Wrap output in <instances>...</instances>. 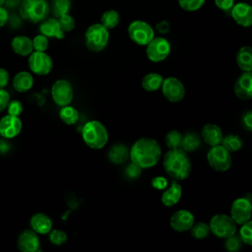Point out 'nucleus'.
I'll return each mask as SVG.
<instances>
[{"mask_svg": "<svg viewBox=\"0 0 252 252\" xmlns=\"http://www.w3.org/2000/svg\"><path fill=\"white\" fill-rule=\"evenodd\" d=\"M163 78L158 73H149L142 79V87L147 92H156L160 89Z\"/></svg>", "mask_w": 252, "mask_h": 252, "instance_id": "bb28decb", "label": "nucleus"}, {"mask_svg": "<svg viewBox=\"0 0 252 252\" xmlns=\"http://www.w3.org/2000/svg\"><path fill=\"white\" fill-rule=\"evenodd\" d=\"M207 159L210 166L217 171H226L232 161L230 153L220 144L213 146L209 150Z\"/></svg>", "mask_w": 252, "mask_h": 252, "instance_id": "0eeeda50", "label": "nucleus"}, {"mask_svg": "<svg viewBox=\"0 0 252 252\" xmlns=\"http://www.w3.org/2000/svg\"><path fill=\"white\" fill-rule=\"evenodd\" d=\"M229 153H233V152H237L239 151L242 146H243V142L241 140V138L237 135L234 134H229L225 137H222L221 143H220Z\"/></svg>", "mask_w": 252, "mask_h": 252, "instance_id": "c756f323", "label": "nucleus"}, {"mask_svg": "<svg viewBox=\"0 0 252 252\" xmlns=\"http://www.w3.org/2000/svg\"><path fill=\"white\" fill-rule=\"evenodd\" d=\"M9 101H10L9 93L4 88H0V112L6 109Z\"/></svg>", "mask_w": 252, "mask_h": 252, "instance_id": "c03bdc74", "label": "nucleus"}, {"mask_svg": "<svg viewBox=\"0 0 252 252\" xmlns=\"http://www.w3.org/2000/svg\"><path fill=\"white\" fill-rule=\"evenodd\" d=\"M9 20V15L6 9H4L2 6H0V28L3 27Z\"/></svg>", "mask_w": 252, "mask_h": 252, "instance_id": "8fccbe9b", "label": "nucleus"}, {"mask_svg": "<svg viewBox=\"0 0 252 252\" xmlns=\"http://www.w3.org/2000/svg\"><path fill=\"white\" fill-rule=\"evenodd\" d=\"M128 34L132 41L139 45H147L155 36L153 28L146 22L137 20L128 27Z\"/></svg>", "mask_w": 252, "mask_h": 252, "instance_id": "6e6552de", "label": "nucleus"}, {"mask_svg": "<svg viewBox=\"0 0 252 252\" xmlns=\"http://www.w3.org/2000/svg\"><path fill=\"white\" fill-rule=\"evenodd\" d=\"M201 137L208 145L213 147L221 143L222 131L218 125L208 123L203 126L201 131Z\"/></svg>", "mask_w": 252, "mask_h": 252, "instance_id": "412c9836", "label": "nucleus"}, {"mask_svg": "<svg viewBox=\"0 0 252 252\" xmlns=\"http://www.w3.org/2000/svg\"><path fill=\"white\" fill-rule=\"evenodd\" d=\"M33 86V77L30 72L21 71L13 78V88L19 93H26Z\"/></svg>", "mask_w": 252, "mask_h": 252, "instance_id": "b1692460", "label": "nucleus"}, {"mask_svg": "<svg viewBox=\"0 0 252 252\" xmlns=\"http://www.w3.org/2000/svg\"><path fill=\"white\" fill-rule=\"evenodd\" d=\"M161 157L159 144L152 138H140L132 146L129 152L131 161L142 169L155 166Z\"/></svg>", "mask_w": 252, "mask_h": 252, "instance_id": "f257e3e1", "label": "nucleus"}, {"mask_svg": "<svg viewBox=\"0 0 252 252\" xmlns=\"http://www.w3.org/2000/svg\"><path fill=\"white\" fill-rule=\"evenodd\" d=\"M10 75L5 68H0V88H5L9 83Z\"/></svg>", "mask_w": 252, "mask_h": 252, "instance_id": "49530a36", "label": "nucleus"}, {"mask_svg": "<svg viewBox=\"0 0 252 252\" xmlns=\"http://www.w3.org/2000/svg\"><path fill=\"white\" fill-rule=\"evenodd\" d=\"M39 32L46 37H55L58 39L64 37V32L61 30L58 20L54 18L43 20L39 26Z\"/></svg>", "mask_w": 252, "mask_h": 252, "instance_id": "4be33fe9", "label": "nucleus"}, {"mask_svg": "<svg viewBox=\"0 0 252 252\" xmlns=\"http://www.w3.org/2000/svg\"><path fill=\"white\" fill-rule=\"evenodd\" d=\"M194 220L195 218L190 211L178 210L170 217L169 224L173 230L183 232L189 230L192 227Z\"/></svg>", "mask_w": 252, "mask_h": 252, "instance_id": "2eb2a0df", "label": "nucleus"}, {"mask_svg": "<svg viewBox=\"0 0 252 252\" xmlns=\"http://www.w3.org/2000/svg\"><path fill=\"white\" fill-rule=\"evenodd\" d=\"M49 240L52 244L60 246L67 241V234L60 229H51L49 232Z\"/></svg>", "mask_w": 252, "mask_h": 252, "instance_id": "e433bc0d", "label": "nucleus"}, {"mask_svg": "<svg viewBox=\"0 0 252 252\" xmlns=\"http://www.w3.org/2000/svg\"><path fill=\"white\" fill-rule=\"evenodd\" d=\"M58 23L60 25L61 30L65 32H71L74 28H75V20L74 18L67 14H64L60 17H58Z\"/></svg>", "mask_w": 252, "mask_h": 252, "instance_id": "58836bf2", "label": "nucleus"}, {"mask_svg": "<svg viewBox=\"0 0 252 252\" xmlns=\"http://www.w3.org/2000/svg\"><path fill=\"white\" fill-rule=\"evenodd\" d=\"M14 52L20 56H28L33 51L32 41L26 35H17L11 41Z\"/></svg>", "mask_w": 252, "mask_h": 252, "instance_id": "5701e85b", "label": "nucleus"}, {"mask_svg": "<svg viewBox=\"0 0 252 252\" xmlns=\"http://www.w3.org/2000/svg\"><path fill=\"white\" fill-rule=\"evenodd\" d=\"M160 89L164 97L170 102H178L182 100L185 95L183 83L175 77H167L163 79Z\"/></svg>", "mask_w": 252, "mask_h": 252, "instance_id": "f8f14e48", "label": "nucleus"}, {"mask_svg": "<svg viewBox=\"0 0 252 252\" xmlns=\"http://www.w3.org/2000/svg\"><path fill=\"white\" fill-rule=\"evenodd\" d=\"M162 163L165 172L174 180H184L191 173V161L181 148L169 149L163 157Z\"/></svg>", "mask_w": 252, "mask_h": 252, "instance_id": "f03ea898", "label": "nucleus"}, {"mask_svg": "<svg viewBox=\"0 0 252 252\" xmlns=\"http://www.w3.org/2000/svg\"><path fill=\"white\" fill-rule=\"evenodd\" d=\"M51 96L53 101L59 106L70 104L74 96V91L71 83L65 79L57 80L52 85Z\"/></svg>", "mask_w": 252, "mask_h": 252, "instance_id": "9b49d317", "label": "nucleus"}, {"mask_svg": "<svg viewBox=\"0 0 252 252\" xmlns=\"http://www.w3.org/2000/svg\"><path fill=\"white\" fill-rule=\"evenodd\" d=\"M30 225L37 234H47L52 229V220L47 215L37 213L31 218Z\"/></svg>", "mask_w": 252, "mask_h": 252, "instance_id": "6ab92c4d", "label": "nucleus"}, {"mask_svg": "<svg viewBox=\"0 0 252 252\" xmlns=\"http://www.w3.org/2000/svg\"><path fill=\"white\" fill-rule=\"evenodd\" d=\"M17 244L22 252H36L40 247V240L35 231L26 229L19 235Z\"/></svg>", "mask_w": 252, "mask_h": 252, "instance_id": "dca6fc26", "label": "nucleus"}, {"mask_svg": "<svg viewBox=\"0 0 252 252\" xmlns=\"http://www.w3.org/2000/svg\"><path fill=\"white\" fill-rule=\"evenodd\" d=\"M215 4L222 11H229L234 5V0H215Z\"/></svg>", "mask_w": 252, "mask_h": 252, "instance_id": "a18cd8bd", "label": "nucleus"}, {"mask_svg": "<svg viewBox=\"0 0 252 252\" xmlns=\"http://www.w3.org/2000/svg\"><path fill=\"white\" fill-rule=\"evenodd\" d=\"M109 40L108 30L101 24H94L88 28L85 33L87 47L92 51L103 50Z\"/></svg>", "mask_w": 252, "mask_h": 252, "instance_id": "39448f33", "label": "nucleus"}, {"mask_svg": "<svg viewBox=\"0 0 252 252\" xmlns=\"http://www.w3.org/2000/svg\"><path fill=\"white\" fill-rule=\"evenodd\" d=\"M71 8V0H52L50 4V9L55 17H60L67 14Z\"/></svg>", "mask_w": 252, "mask_h": 252, "instance_id": "2f4dec72", "label": "nucleus"}, {"mask_svg": "<svg viewBox=\"0 0 252 252\" xmlns=\"http://www.w3.org/2000/svg\"><path fill=\"white\" fill-rule=\"evenodd\" d=\"M239 229V237L243 243L247 245L252 244V223L251 220H248L242 224Z\"/></svg>", "mask_w": 252, "mask_h": 252, "instance_id": "f704fd0d", "label": "nucleus"}, {"mask_svg": "<svg viewBox=\"0 0 252 252\" xmlns=\"http://www.w3.org/2000/svg\"><path fill=\"white\" fill-rule=\"evenodd\" d=\"M234 94L240 99L248 100L252 98V74L251 72H243L235 81Z\"/></svg>", "mask_w": 252, "mask_h": 252, "instance_id": "f3484780", "label": "nucleus"}, {"mask_svg": "<svg viewBox=\"0 0 252 252\" xmlns=\"http://www.w3.org/2000/svg\"><path fill=\"white\" fill-rule=\"evenodd\" d=\"M49 13L46 0H23L20 4V14L24 20L39 23L45 20Z\"/></svg>", "mask_w": 252, "mask_h": 252, "instance_id": "20e7f679", "label": "nucleus"}, {"mask_svg": "<svg viewBox=\"0 0 252 252\" xmlns=\"http://www.w3.org/2000/svg\"><path fill=\"white\" fill-rule=\"evenodd\" d=\"M231 17L242 27H249L252 24V8L249 4L239 2L232 6Z\"/></svg>", "mask_w": 252, "mask_h": 252, "instance_id": "a211bd4d", "label": "nucleus"}, {"mask_svg": "<svg viewBox=\"0 0 252 252\" xmlns=\"http://www.w3.org/2000/svg\"><path fill=\"white\" fill-rule=\"evenodd\" d=\"M142 172V168L140 166H138L137 164L131 162L130 164L127 165V167L125 168V174L128 178H131V179H134V178H137L140 176Z\"/></svg>", "mask_w": 252, "mask_h": 252, "instance_id": "79ce46f5", "label": "nucleus"}, {"mask_svg": "<svg viewBox=\"0 0 252 252\" xmlns=\"http://www.w3.org/2000/svg\"><path fill=\"white\" fill-rule=\"evenodd\" d=\"M210 231L219 238H226L236 233V223L230 216L218 214L214 216L209 223Z\"/></svg>", "mask_w": 252, "mask_h": 252, "instance_id": "423d86ee", "label": "nucleus"}, {"mask_svg": "<svg viewBox=\"0 0 252 252\" xmlns=\"http://www.w3.org/2000/svg\"><path fill=\"white\" fill-rule=\"evenodd\" d=\"M82 138L87 146L99 150L108 142V133L104 125L97 120L87 122L82 129Z\"/></svg>", "mask_w": 252, "mask_h": 252, "instance_id": "7ed1b4c3", "label": "nucleus"}, {"mask_svg": "<svg viewBox=\"0 0 252 252\" xmlns=\"http://www.w3.org/2000/svg\"><path fill=\"white\" fill-rule=\"evenodd\" d=\"M4 2H5V0H0V6H2L4 4Z\"/></svg>", "mask_w": 252, "mask_h": 252, "instance_id": "603ef678", "label": "nucleus"}, {"mask_svg": "<svg viewBox=\"0 0 252 252\" xmlns=\"http://www.w3.org/2000/svg\"><path fill=\"white\" fill-rule=\"evenodd\" d=\"M205 3V0H178L179 6L188 12L199 10Z\"/></svg>", "mask_w": 252, "mask_h": 252, "instance_id": "4c0bfd02", "label": "nucleus"}, {"mask_svg": "<svg viewBox=\"0 0 252 252\" xmlns=\"http://www.w3.org/2000/svg\"><path fill=\"white\" fill-rule=\"evenodd\" d=\"M169 28H170V26L167 21H161L157 24V30L160 33H166L169 31Z\"/></svg>", "mask_w": 252, "mask_h": 252, "instance_id": "09e8293b", "label": "nucleus"}, {"mask_svg": "<svg viewBox=\"0 0 252 252\" xmlns=\"http://www.w3.org/2000/svg\"><path fill=\"white\" fill-rule=\"evenodd\" d=\"M236 62L238 67L244 72L252 70V48L248 45L242 46L236 54Z\"/></svg>", "mask_w": 252, "mask_h": 252, "instance_id": "a878e982", "label": "nucleus"}, {"mask_svg": "<svg viewBox=\"0 0 252 252\" xmlns=\"http://www.w3.org/2000/svg\"><path fill=\"white\" fill-rule=\"evenodd\" d=\"M23 128L22 120L19 116L7 114L0 119V136L5 139L17 137Z\"/></svg>", "mask_w": 252, "mask_h": 252, "instance_id": "4468645a", "label": "nucleus"}, {"mask_svg": "<svg viewBox=\"0 0 252 252\" xmlns=\"http://www.w3.org/2000/svg\"><path fill=\"white\" fill-rule=\"evenodd\" d=\"M34 51H45L48 47V38L43 34H38L32 39Z\"/></svg>", "mask_w": 252, "mask_h": 252, "instance_id": "ea45409f", "label": "nucleus"}, {"mask_svg": "<svg viewBox=\"0 0 252 252\" xmlns=\"http://www.w3.org/2000/svg\"><path fill=\"white\" fill-rule=\"evenodd\" d=\"M107 157L111 162L115 164H121L128 159L129 151L123 144H115L109 149Z\"/></svg>", "mask_w": 252, "mask_h": 252, "instance_id": "393cba45", "label": "nucleus"}, {"mask_svg": "<svg viewBox=\"0 0 252 252\" xmlns=\"http://www.w3.org/2000/svg\"><path fill=\"white\" fill-rule=\"evenodd\" d=\"M30 70L38 76H45L50 73L53 67L51 57L44 51H32L29 56Z\"/></svg>", "mask_w": 252, "mask_h": 252, "instance_id": "9d476101", "label": "nucleus"}, {"mask_svg": "<svg viewBox=\"0 0 252 252\" xmlns=\"http://www.w3.org/2000/svg\"><path fill=\"white\" fill-rule=\"evenodd\" d=\"M242 122H243L244 127H245L247 130H249V131L252 130V112H251V111H247V112L243 115Z\"/></svg>", "mask_w": 252, "mask_h": 252, "instance_id": "de8ad7c7", "label": "nucleus"}, {"mask_svg": "<svg viewBox=\"0 0 252 252\" xmlns=\"http://www.w3.org/2000/svg\"><path fill=\"white\" fill-rule=\"evenodd\" d=\"M171 51L170 43L164 37H155L147 44V57L152 62H161L166 59Z\"/></svg>", "mask_w": 252, "mask_h": 252, "instance_id": "1a4fd4ad", "label": "nucleus"}, {"mask_svg": "<svg viewBox=\"0 0 252 252\" xmlns=\"http://www.w3.org/2000/svg\"><path fill=\"white\" fill-rule=\"evenodd\" d=\"M6 108H7V114L14 115V116H20V114L23 112V109H24L22 102L17 99H14V100L10 99Z\"/></svg>", "mask_w": 252, "mask_h": 252, "instance_id": "a19ab883", "label": "nucleus"}, {"mask_svg": "<svg viewBox=\"0 0 252 252\" xmlns=\"http://www.w3.org/2000/svg\"><path fill=\"white\" fill-rule=\"evenodd\" d=\"M190 229H191L192 236L196 239H203V238L207 237L210 233L209 224H207L205 222L194 223Z\"/></svg>", "mask_w": 252, "mask_h": 252, "instance_id": "72a5a7b5", "label": "nucleus"}, {"mask_svg": "<svg viewBox=\"0 0 252 252\" xmlns=\"http://www.w3.org/2000/svg\"><path fill=\"white\" fill-rule=\"evenodd\" d=\"M201 144V138L199 135L196 133L190 132L186 133L183 138H182V143H181V149L183 151L187 152H194L200 147Z\"/></svg>", "mask_w": 252, "mask_h": 252, "instance_id": "cd10ccee", "label": "nucleus"}, {"mask_svg": "<svg viewBox=\"0 0 252 252\" xmlns=\"http://www.w3.org/2000/svg\"><path fill=\"white\" fill-rule=\"evenodd\" d=\"M182 196V187L177 180L171 181L170 186L163 191L161 195V203L165 207H172L176 205Z\"/></svg>", "mask_w": 252, "mask_h": 252, "instance_id": "aec40b11", "label": "nucleus"}, {"mask_svg": "<svg viewBox=\"0 0 252 252\" xmlns=\"http://www.w3.org/2000/svg\"><path fill=\"white\" fill-rule=\"evenodd\" d=\"M252 215L251 202L247 198H237L232 202L230 208V217L236 224H242L250 220Z\"/></svg>", "mask_w": 252, "mask_h": 252, "instance_id": "ddd939ff", "label": "nucleus"}, {"mask_svg": "<svg viewBox=\"0 0 252 252\" xmlns=\"http://www.w3.org/2000/svg\"><path fill=\"white\" fill-rule=\"evenodd\" d=\"M225 239V243H224V246H225V249L227 251H230V252H235V251H238L241 246H242V240L240 239L239 235H236L235 233L224 238Z\"/></svg>", "mask_w": 252, "mask_h": 252, "instance_id": "c9c22d12", "label": "nucleus"}, {"mask_svg": "<svg viewBox=\"0 0 252 252\" xmlns=\"http://www.w3.org/2000/svg\"><path fill=\"white\" fill-rule=\"evenodd\" d=\"M4 3L9 8H15L21 4V0H5Z\"/></svg>", "mask_w": 252, "mask_h": 252, "instance_id": "3c124183", "label": "nucleus"}, {"mask_svg": "<svg viewBox=\"0 0 252 252\" xmlns=\"http://www.w3.org/2000/svg\"><path fill=\"white\" fill-rule=\"evenodd\" d=\"M62 108L59 111V117L60 119L67 125H73L75 124L79 119V112L78 110L71 106V105H64L61 106Z\"/></svg>", "mask_w": 252, "mask_h": 252, "instance_id": "c85d7f7f", "label": "nucleus"}, {"mask_svg": "<svg viewBox=\"0 0 252 252\" xmlns=\"http://www.w3.org/2000/svg\"><path fill=\"white\" fill-rule=\"evenodd\" d=\"M183 135L177 130H171L165 135V144L169 149L181 148Z\"/></svg>", "mask_w": 252, "mask_h": 252, "instance_id": "473e14b6", "label": "nucleus"}, {"mask_svg": "<svg viewBox=\"0 0 252 252\" xmlns=\"http://www.w3.org/2000/svg\"><path fill=\"white\" fill-rule=\"evenodd\" d=\"M120 21V15L115 10L105 11L100 17V24L107 30L114 29Z\"/></svg>", "mask_w": 252, "mask_h": 252, "instance_id": "7c9ffc66", "label": "nucleus"}, {"mask_svg": "<svg viewBox=\"0 0 252 252\" xmlns=\"http://www.w3.org/2000/svg\"><path fill=\"white\" fill-rule=\"evenodd\" d=\"M152 186L155 189H158V190H164L167 187V179L163 176H156L152 179L151 181Z\"/></svg>", "mask_w": 252, "mask_h": 252, "instance_id": "37998d69", "label": "nucleus"}]
</instances>
